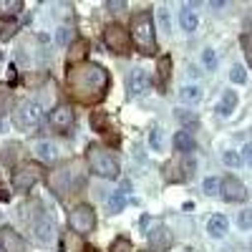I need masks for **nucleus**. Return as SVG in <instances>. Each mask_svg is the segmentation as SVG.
<instances>
[{"label":"nucleus","mask_w":252,"mask_h":252,"mask_svg":"<svg viewBox=\"0 0 252 252\" xmlns=\"http://www.w3.org/2000/svg\"><path fill=\"white\" fill-rule=\"evenodd\" d=\"M235 109H237V94L235 91H224L222 98H220V103H217V114L227 119V116L235 114Z\"/></svg>","instance_id":"19"},{"label":"nucleus","mask_w":252,"mask_h":252,"mask_svg":"<svg viewBox=\"0 0 252 252\" xmlns=\"http://www.w3.org/2000/svg\"><path fill=\"white\" fill-rule=\"evenodd\" d=\"M83 250H86V245H83L81 235H76L73 229L63 235V252H83Z\"/></svg>","instance_id":"22"},{"label":"nucleus","mask_w":252,"mask_h":252,"mask_svg":"<svg viewBox=\"0 0 252 252\" xmlns=\"http://www.w3.org/2000/svg\"><path fill=\"white\" fill-rule=\"evenodd\" d=\"M237 224H240V229H252V212H250V209L240 212V217H237Z\"/></svg>","instance_id":"36"},{"label":"nucleus","mask_w":252,"mask_h":252,"mask_svg":"<svg viewBox=\"0 0 252 252\" xmlns=\"http://www.w3.org/2000/svg\"><path fill=\"white\" fill-rule=\"evenodd\" d=\"M18 152H20V144H8L5 149H3V154H0V159H3V164L13 166V164H15V159H18Z\"/></svg>","instance_id":"27"},{"label":"nucleus","mask_w":252,"mask_h":252,"mask_svg":"<svg viewBox=\"0 0 252 252\" xmlns=\"http://www.w3.org/2000/svg\"><path fill=\"white\" fill-rule=\"evenodd\" d=\"M129 35L141 56H157V28H154V15L149 8L136 10L131 15Z\"/></svg>","instance_id":"2"},{"label":"nucleus","mask_w":252,"mask_h":252,"mask_svg":"<svg viewBox=\"0 0 252 252\" xmlns=\"http://www.w3.org/2000/svg\"><path fill=\"white\" fill-rule=\"evenodd\" d=\"M161 26L169 31V15H166V13H161Z\"/></svg>","instance_id":"40"},{"label":"nucleus","mask_w":252,"mask_h":252,"mask_svg":"<svg viewBox=\"0 0 252 252\" xmlns=\"http://www.w3.org/2000/svg\"><path fill=\"white\" fill-rule=\"evenodd\" d=\"M0 252H3V247H0Z\"/></svg>","instance_id":"42"},{"label":"nucleus","mask_w":252,"mask_h":252,"mask_svg":"<svg viewBox=\"0 0 252 252\" xmlns=\"http://www.w3.org/2000/svg\"><path fill=\"white\" fill-rule=\"evenodd\" d=\"M159 89H166V83H169V78H172V58L169 56H164V58H159Z\"/></svg>","instance_id":"23"},{"label":"nucleus","mask_w":252,"mask_h":252,"mask_svg":"<svg viewBox=\"0 0 252 252\" xmlns=\"http://www.w3.org/2000/svg\"><path fill=\"white\" fill-rule=\"evenodd\" d=\"M229 81L232 83H247V71H245V66H232V71H229Z\"/></svg>","instance_id":"30"},{"label":"nucleus","mask_w":252,"mask_h":252,"mask_svg":"<svg viewBox=\"0 0 252 252\" xmlns=\"http://www.w3.org/2000/svg\"><path fill=\"white\" fill-rule=\"evenodd\" d=\"M152 149L154 152L161 149V131H159V126H154V129H152Z\"/></svg>","instance_id":"38"},{"label":"nucleus","mask_w":252,"mask_h":252,"mask_svg":"<svg viewBox=\"0 0 252 252\" xmlns=\"http://www.w3.org/2000/svg\"><path fill=\"white\" fill-rule=\"evenodd\" d=\"M106 10H111V13L126 10V0H106Z\"/></svg>","instance_id":"37"},{"label":"nucleus","mask_w":252,"mask_h":252,"mask_svg":"<svg viewBox=\"0 0 252 252\" xmlns=\"http://www.w3.org/2000/svg\"><path fill=\"white\" fill-rule=\"evenodd\" d=\"M68 224H71L73 232L81 235V237L91 235L96 229V212H94V207L91 204H76L71 209V215H68Z\"/></svg>","instance_id":"7"},{"label":"nucleus","mask_w":252,"mask_h":252,"mask_svg":"<svg viewBox=\"0 0 252 252\" xmlns=\"http://www.w3.org/2000/svg\"><path fill=\"white\" fill-rule=\"evenodd\" d=\"M179 96H182V101H187V103H197V101H202V91H199V86H184V89L179 91Z\"/></svg>","instance_id":"25"},{"label":"nucleus","mask_w":252,"mask_h":252,"mask_svg":"<svg viewBox=\"0 0 252 252\" xmlns=\"http://www.w3.org/2000/svg\"><path fill=\"white\" fill-rule=\"evenodd\" d=\"M179 26L184 33H194L199 28V18L189 5H182V10H179Z\"/></svg>","instance_id":"17"},{"label":"nucleus","mask_w":252,"mask_h":252,"mask_svg":"<svg viewBox=\"0 0 252 252\" xmlns=\"http://www.w3.org/2000/svg\"><path fill=\"white\" fill-rule=\"evenodd\" d=\"M20 10H23V3H20V0H0V20H10Z\"/></svg>","instance_id":"21"},{"label":"nucleus","mask_w":252,"mask_h":252,"mask_svg":"<svg viewBox=\"0 0 252 252\" xmlns=\"http://www.w3.org/2000/svg\"><path fill=\"white\" fill-rule=\"evenodd\" d=\"M48 187H51V192H56L58 197L68 194L71 192V172H68V166H58V169H53L51 177H48Z\"/></svg>","instance_id":"11"},{"label":"nucleus","mask_w":252,"mask_h":252,"mask_svg":"<svg viewBox=\"0 0 252 252\" xmlns=\"http://www.w3.org/2000/svg\"><path fill=\"white\" fill-rule=\"evenodd\" d=\"M86 53H89V43H86V40H83V38L73 40L68 53H66V66L73 68V66H78V63H86Z\"/></svg>","instance_id":"15"},{"label":"nucleus","mask_w":252,"mask_h":252,"mask_svg":"<svg viewBox=\"0 0 252 252\" xmlns=\"http://www.w3.org/2000/svg\"><path fill=\"white\" fill-rule=\"evenodd\" d=\"M15 31H18L15 23H3V26H0V40H10L15 35Z\"/></svg>","instance_id":"34"},{"label":"nucleus","mask_w":252,"mask_h":252,"mask_svg":"<svg viewBox=\"0 0 252 252\" xmlns=\"http://www.w3.org/2000/svg\"><path fill=\"white\" fill-rule=\"evenodd\" d=\"M202 63H204L207 71H215V68H217V53H215L212 48H207V51L202 53Z\"/></svg>","instance_id":"31"},{"label":"nucleus","mask_w":252,"mask_h":252,"mask_svg":"<svg viewBox=\"0 0 252 252\" xmlns=\"http://www.w3.org/2000/svg\"><path fill=\"white\" fill-rule=\"evenodd\" d=\"M83 252H96V250H91V247H86V250H83Z\"/></svg>","instance_id":"41"},{"label":"nucleus","mask_w":252,"mask_h":252,"mask_svg":"<svg viewBox=\"0 0 252 252\" xmlns=\"http://www.w3.org/2000/svg\"><path fill=\"white\" fill-rule=\"evenodd\" d=\"M33 152H35V157H38L40 161H46V164L56 161V157H58L56 144H51V141H38V144L33 146Z\"/></svg>","instance_id":"20"},{"label":"nucleus","mask_w":252,"mask_h":252,"mask_svg":"<svg viewBox=\"0 0 252 252\" xmlns=\"http://www.w3.org/2000/svg\"><path fill=\"white\" fill-rule=\"evenodd\" d=\"M124 204H126V194H124V192H111V197L106 199V209H109L111 215L121 212Z\"/></svg>","instance_id":"24"},{"label":"nucleus","mask_w":252,"mask_h":252,"mask_svg":"<svg viewBox=\"0 0 252 252\" xmlns=\"http://www.w3.org/2000/svg\"><path fill=\"white\" fill-rule=\"evenodd\" d=\"M66 89L73 101L83 103V106H94V103H101L106 98L111 89V76L101 63L86 61V63H78V66L68 68Z\"/></svg>","instance_id":"1"},{"label":"nucleus","mask_w":252,"mask_h":252,"mask_svg":"<svg viewBox=\"0 0 252 252\" xmlns=\"http://www.w3.org/2000/svg\"><path fill=\"white\" fill-rule=\"evenodd\" d=\"M240 46H242V53H245V58H247V66L252 68V33H242Z\"/></svg>","instance_id":"29"},{"label":"nucleus","mask_w":252,"mask_h":252,"mask_svg":"<svg viewBox=\"0 0 252 252\" xmlns=\"http://www.w3.org/2000/svg\"><path fill=\"white\" fill-rule=\"evenodd\" d=\"M43 121V106L38 101H20L13 111V124L20 131H31Z\"/></svg>","instance_id":"5"},{"label":"nucleus","mask_w":252,"mask_h":252,"mask_svg":"<svg viewBox=\"0 0 252 252\" xmlns=\"http://www.w3.org/2000/svg\"><path fill=\"white\" fill-rule=\"evenodd\" d=\"M103 43H106V48L116 56H129L131 53V35L119 23H109L103 28Z\"/></svg>","instance_id":"6"},{"label":"nucleus","mask_w":252,"mask_h":252,"mask_svg":"<svg viewBox=\"0 0 252 252\" xmlns=\"http://www.w3.org/2000/svg\"><path fill=\"white\" fill-rule=\"evenodd\" d=\"M0 247H3V252H28L26 240L20 237L13 227H3V229H0Z\"/></svg>","instance_id":"12"},{"label":"nucleus","mask_w":252,"mask_h":252,"mask_svg":"<svg viewBox=\"0 0 252 252\" xmlns=\"http://www.w3.org/2000/svg\"><path fill=\"white\" fill-rule=\"evenodd\" d=\"M71 38H73V31H71V28H58V33H56V40H58L61 46L71 43Z\"/></svg>","instance_id":"35"},{"label":"nucleus","mask_w":252,"mask_h":252,"mask_svg":"<svg viewBox=\"0 0 252 252\" xmlns=\"http://www.w3.org/2000/svg\"><path fill=\"white\" fill-rule=\"evenodd\" d=\"M220 187H222V179H217V177H207L204 184H202V189H204L207 197H217V194H220Z\"/></svg>","instance_id":"26"},{"label":"nucleus","mask_w":252,"mask_h":252,"mask_svg":"<svg viewBox=\"0 0 252 252\" xmlns=\"http://www.w3.org/2000/svg\"><path fill=\"white\" fill-rule=\"evenodd\" d=\"M146 86H149V78H146V73L141 68H134L129 73V81H126V94H129V98H136L146 91Z\"/></svg>","instance_id":"14"},{"label":"nucleus","mask_w":252,"mask_h":252,"mask_svg":"<svg viewBox=\"0 0 252 252\" xmlns=\"http://www.w3.org/2000/svg\"><path fill=\"white\" fill-rule=\"evenodd\" d=\"M242 161L252 166V141H247V144L242 146Z\"/></svg>","instance_id":"39"},{"label":"nucleus","mask_w":252,"mask_h":252,"mask_svg":"<svg viewBox=\"0 0 252 252\" xmlns=\"http://www.w3.org/2000/svg\"><path fill=\"white\" fill-rule=\"evenodd\" d=\"M177 119H179L182 124H187L189 129H194V126H197V116H194L192 111H184V109H177Z\"/></svg>","instance_id":"33"},{"label":"nucleus","mask_w":252,"mask_h":252,"mask_svg":"<svg viewBox=\"0 0 252 252\" xmlns=\"http://www.w3.org/2000/svg\"><path fill=\"white\" fill-rule=\"evenodd\" d=\"M220 197L224 202H232V204H240L247 199V187L237 179V177H224L222 179V187H220Z\"/></svg>","instance_id":"9"},{"label":"nucleus","mask_w":252,"mask_h":252,"mask_svg":"<svg viewBox=\"0 0 252 252\" xmlns=\"http://www.w3.org/2000/svg\"><path fill=\"white\" fill-rule=\"evenodd\" d=\"M222 161H224L227 166H232V169H235V166H242V164H245V161H242V157H240L237 152H229V149L222 154Z\"/></svg>","instance_id":"32"},{"label":"nucleus","mask_w":252,"mask_h":252,"mask_svg":"<svg viewBox=\"0 0 252 252\" xmlns=\"http://www.w3.org/2000/svg\"><path fill=\"white\" fill-rule=\"evenodd\" d=\"M194 146L197 144H194V136H192V131H189V129H182V131L174 134V149L179 154H192Z\"/></svg>","instance_id":"16"},{"label":"nucleus","mask_w":252,"mask_h":252,"mask_svg":"<svg viewBox=\"0 0 252 252\" xmlns=\"http://www.w3.org/2000/svg\"><path fill=\"white\" fill-rule=\"evenodd\" d=\"M109 252H134V245H131V240L129 237H116L114 242H111V247H109Z\"/></svg>","instance_id":"28"},{"label":"nucleus","mask_w":252,"mask_h":252,"mask_svg":"<svg viewBox=\"0 0 252 252\" xmlns=\"http://www.w3.org/2000/svg\"><path fill=\"white\" fill-rule=\"evenodd\" d=\"M227 229H229V222H227L224 215H212V217H209V222H207V232L212 235L215 240L224 237V235H227Z\"/></svg>","instance_id":"18"},{"label":"nucleus","mask_w":252,"mask_h":252,"mask_svg":"<svg viewBox=\"0 0 252 252\" xmlns=\"http://www.w3.org/2000/svg\"><path fill=\"white\" fill-rule=\"evenodd\" d=\"M172 245H174V237H172V232H169L164 224L154 227L152 232H149V247H152L154 252H166Z\"/></svg>","instance_id":"13"},{"label":"nucleus","mask_w":252,"mask_h":252,"mask_svg":"<svg viewBox=\"0 0 252 252\" xmlns=\"http://www.w3.org/2000/svg\"><path fill=\"white\" fill-rule=\"evenodd\" d=\"M86 159H89V169L101 177V179H119V161L116 157L101 144H89L86 146Z\"/></svg>","instance_id":"3"},{"label":"nucleus","mask_w":252,"mask_h":252,"mask_svg":"<svg viewBox=\"0 0 252 252\" xmlns=\"http://www.w3.org/2000/svg\"><path fill=\"white\" fill-rule=\"evenodd\" d=\"M31 229H33V235L40 245H48L56 237V224L46 215H38L35 220H31Z\"/></svg>","instance_id":"10"},{"label":"nucleus","mask_w":252,"mask_h":252,"mask_svg":"<svg viewBox=\"0 0 252 252\" xmlns=\"http://www.w3.org/2000/svg\"><path fill=\"white\" fill-rule=\"evenodd\" d=\"M48 124L56 134L66 136V134H71L73 124H76V114H73L71 106H66V103H58V106H53L51 114H48Z\"/></svg>","instance_id":"8"},{"label":"nucleus","mask_w":252,"mask_h":252,"mask_svg":"<svg viewBox=\"0 0 252 252\" xmlns=\"http://www.w3.org/2000/svg\"><path fill=\"white\" fill-rule=\"evenodd\" d=\"M40 179H43V166H40L38 161H26V164H18L15 169H13L10 184H13L15 192L28 194Z\"/></svg>","instance_id":"4"}]
</instances>
